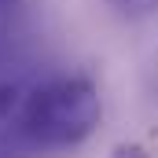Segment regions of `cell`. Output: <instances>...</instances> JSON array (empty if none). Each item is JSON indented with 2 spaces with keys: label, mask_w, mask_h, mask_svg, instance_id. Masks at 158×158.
I'll list each match as a JSON object with an SVG mask.
<instances>
[{
  "label": "cell",
  "mask_w": 158,
  "mask_h": 158,
  "mask_svg": "<svg viewBox=\"0 0 158 158\" xmlns=\"http://www.w3.org/2000/svg\"><path fill=\"white\" fill-rule=\"evenodd\" d=\"M103 118L99 88L88 77H55L30 92L19 129L30 136L33 147L63 151L85 143Z\"/></svg>",
  "instance_id": "1"
},
{
  "label": "cell",
  "mask_w": 158,
  "mask_h": 158,
  "mask_svg": "<svg viewBox=\"0 0 158 158\" xmlns=\"http://www.w3.org/2000/svg\"><path fill=\"white\" fill-rule=\"evenodd\" d=\"M33 143L22 129H4L0 132V158H30Z\"/></svg>",
  "instance_id": "2"
},
{
  "label": "cell",
  "mask_w": 158,
  "mask_h": 158,
  "mask_svg": "<svg viewBox=\"0 0 158 158\" xmlns=\"http://www.w3.org/2000/svg\"><path fill=\"white\" fill-rule=\"evenodd\" d=\"M125 15H151V11H158V0H114Z\"/></svg>",
  "instance_id": "3"
},
{
  "label": "cell",
  "mask_w": 158,
  "mask_h": 158,
  "mask_svg": "<svg viewBox=\"0 0 158 158\" xmlns=\"http://www.w3.org/2000/svg\"><path fill=\"white\" fill-rule=\"evenodd\" d=\"M15 96H19V92H15L11 85H0V118H4V114H11V107H15Z\"/></svg>",
  "instance_id": "4"
}]
</instances>
